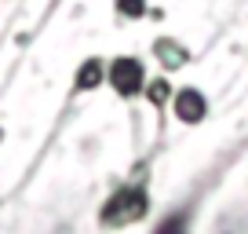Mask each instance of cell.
Masks as SVG:
<instances>
[{"label": "cell", "instance_id": "obj_1", "mask_svg": "<svg viewBox=\"0 0 248 234\" xmlns=\"http://www.w3.org/2000/svg\"><path fill=\"white\" fill-rule=\"evenodd\" d=\"M146 205H150V198L142 187H124L102 205V223L106 227H128V223L146 216Z\"/></svg>", "mask_w": 248, "mask_h": 234}, {"label": "cell", "instance_id": "obj_2", "mask_svg": "<svg viewBox=\"0 0 248 234\" xmlns=\"http://www.w3.org/2000/svg\"><path fill=\"white\" fill-rule=\"evenodd\" d=\"M109 84L117 88V95H135L142 84H146V73H142V63L135 59V55H121V59H113V66L106 70Z\"/></svg>", "mask_w": 248, "mask_h": 234}, {"label": "cell", "instance_id": "obj_3", "mask_svg": "<svg viewBox=\"0 0 248 234\" xmlns=\"http://www.w3.org/2000/svg\"><path fill=\"white\" fill-rule=\"evenodd\" d=\"M204 95L197 92V88H183V92H175V117L179 121H186V125H197L204 117Z\"/></svg>", "mask_w": 248, "mask_h": 234}, {"label": "cell", "instance_id": "obj_4", "mask_svg": "<svg viewBox=\"0 0 248 234\" xmlns=\"http://www.w3.org/2000/svg\"><path fill=\"white\" fill-rule=\"evenodd\" d=\"M102 77H106V70H102L99 59H84L80 70H77V77H73V88H77V92H92V88L102 84Z\"/></svg>", "mask_w": 248, "mask_h": 234}, {"label": "cell", "instance_id": "obj_5", "mask_svg": "<svg viewBox=\"0 0 248 234\" xmlns=\"http://www.w3.org/2000/svg\"><path fill=\"white\" fill-rule=\"evenodd\" d=\"M154 51L161 55V63H164V66H183L186 59H190V55H186V48L175 44V40H157Z\"/></svg>", "mask_w": 248, "mask_h": 234}, {"label": "cell", "instance_id": "obj_6", "mask_svg": "<svg viewBox=\"0 0 248 234\" xmlns=\"http://www.w3.org/2000/svg\"><path fill=\"white\" fill-rule=\"evenodd\" d=\"M113 8H117L121 18H142L150 11V4H146V0H117Z\"/></svg>", "mask_w": 248, "mask_h": 234}, {"label": "cell", "instance_id": "obj_7", "mask_svg": "<svg viewBox=\"0 0 248 234\" xmlns=\"http://www.w3.org/2000/svg\"><path fill=\"white\" fill-rule=\"evenodd\" d=\"M157 234H186V223H183V216H179V212H175V216H168L161 227H157Z\"/></svg>", "mask_w": 248, "mask_h": 234}, {"label": "cell", "instance_id": "obj_8", "mask_svg": "<svg viewBox=\"0 0 248 234\" xmlns=\"http://www.w3.org/2000/svg\"><path fill=\"white\" fill-rule=\"evenodd\" d=\"M146 95H150V102H154V106H161V102L168 99V84H164V81H154V84L146 88Z\"/></svg>", "mask_w": 248, "mask_h": 234}, {"label": "cell", "instance_id": "obj_9", "mask_svg": "<svg viewBox=\"0 0 248 234\" xmlns=\"http://www.w3.org/2000/svg\"><path fill=\"white\" fill-rule=\"evenodd\" d=\"M0 139H4V132H0Z\"/></svg>", "mask_w": 248, "mask_h": 234}]
</instances>
